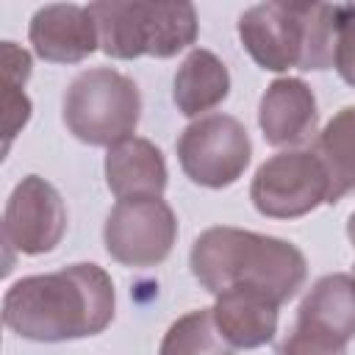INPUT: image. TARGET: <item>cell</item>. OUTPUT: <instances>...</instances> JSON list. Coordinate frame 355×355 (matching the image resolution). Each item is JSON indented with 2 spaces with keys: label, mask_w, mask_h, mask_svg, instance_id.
<instances>
[{
  "label": "cell",
  "mask_w": 355,
  "mask_h": 355,
  "mask_svg": "<svg viewBox=\"0 0 355 355\" xmlns=\"http://www.w3.org/2000/svg\"><path fill=\"white\" fill-rule=\"evenodd\" d=\"M230 94L227 67L205 47H194L175 72L172 100L183 116H202Z\"/></svg>",
  "instance_id": "obj_15"
},
{
  "label": "cell",
  "mask_w": 355,
  "mask_h": 355,
  "mask_svg": "<svg viewBox=\"0 0 355 355\" xmlns=\"http://www.w3.org/2000/svg\"><path fill=\"white\" fill-rule=\"evenodd\" d=\"M250 200L272 219L305 216L327 202V172L313 150H283L255 169Z\"/></svg>",
  "instance_id": "obj_7"
},
{
  "label": "cell",
  "mask_w": 355,
  "mask_h": 355,
  "mask_svg": "<svg viewBox=\"0 0 355 355\" xmlns=\"http://www.w3.org/2000/svg\"><path fill=\"white\" fill-rule=\"evenodd\" d=\"M338 6L258 3L239 17V39L252 61L269 72L333 67Z\"/></svg>",
  "instance_id": "obj_3"
},
{
  "label": "cell",
  "mask_w": 355,
  "mask_h": 355,
  "mask_svg": "<svg viewBox=\"0 0 355 355\" xmlns=\"http://www.w3.org/2000/svg\"><path fill=\"white\" fill-rule=\"evenodd\" d=\"M252 155L247 128L230 114H205L178 139V161L186 178L205 189L236 183Z\"/></svg>",
  "instance_id": "obj_6"
},
{
  "label": "cell",
  "mask_w": 355,
  "mask_h": 355,
  "mask_svg": "<svg viewBox=\"0 0 355 355\" xmlns=\"http://www.w3.org/2000/svg\"><path fill=\"white\" fill-rule=\"evenodd\" d=\"M67 233V205L53 183L39 175L22 178L6 200L3 244L19 255H42L61 244Z\"/></svg>",
  "instance_id": "obj_9"
},
{
  "label": "cell",
  "mask_w": 355,
  "mask_h": 355,
  "mask_svg": "<svg viewBox=\"0 0 355 355\" xmlns=\"http://www.w3.org/2000/svg\"><path fill=\"white\" fill-rule=\"evenodd\" d=\"M236 349L225 341L214 322L211 308L191 311L169 324L158 355H233Z\"/></svg>",
  "instance_id": "obj_18"
},
{
  "label": "cell",
  "mask_w": 355,
  "mask_h": 355,
  "mask_svg": "<svg viewBox=\"0 0 355 355\" xmlns=\"http://www.w3.org/2000/svg\"><path fill=\"white\" fill-rule=\"evenodd\" d=\"M313 153L327 172V202L355 191V105H344L316 136Z\"/></svg>",
  "instance_id": "obj_16"
},
{
  "label": "cell",
  "mask_w": 355,
  "mask_h": 355,
  "mask_svg": "<svg viewBox=\"0 0 355 355\" xmlns=\"http://www.w3.org/2000/svg\"><path fill=\"white\" fill-rule=\"evenodd\" d=\"M61 116L78 141L92 147H114L133 136L141 116V94L128 75L108 67H94L69 80Z\"/></svg>",
  "instance_id": "obj_5"
},
{
  "label": "cell",
  "mask_w": 355,
  "mask_h": 355,
  "mask_svg": "<svg viewBox=\"0 0 355 355\" xmlns=\"http://www.w3.org/2000/svg\"><path fill=\"white\" fill-rule=\"evenodd\" d=\"M178 239V219L166 200H119L105 216V252L122 266L147 269L161 263Z\"/></svg>",
  "instance_id": "obj_8"
},
{
  "label": "cell",
  "mask_w": 355,
  "mask_h": 355,
  "mask_svg": "<svg viewBox=\"0 0 355 355\" xmlns=\"http://www.w3.org/2000/svg\"><path fill=\"white\" fill-rule=\"evenodd\" d=\"M0 72H3V133H6L3 153H8L14 136L31 119V100L22 89L31 75V55L14 42H3Z\"/></svg>",
  "instance_id": "obj_17"
},
{
  "label": "cell",
  "mask_w": 355,
  "mask_h": 355,
  "mask_svg": "<svg viewBox=\"0 0 355 355\" xmlns=\"http://www.w3.org/2000/svg\"><path fill=\"white\" fill-rule=\"evenodd\" d=\"M116 308L108 272L97 263H72L58 272L17 280L3 294V322L28 341H75L103 333Z\"/></svg>",
  "instance_id": "obj_1"
},
{
  "label": "cell",
  "mask_w": 355,
  "mask_h": 355,
  "mask_svg": "<svg viewBox=\"0 0 355 355\" xmlns=\"http://www.w3.org/2000/svg\"><path fill=\"white\" fill-rule=\"evenodd\" d=\"M28 39L33 53L53 64H78L100 47L97 22L89 6L75 3H55L39 8L31 17Z\"/></svg>",
  "instance_id": "obj_10"
},
{
  "label": "cell",
  "mask_w": 355,
  "mask_h": 355,
  "mask_svg": "<svg viewBox=\"0 0 355 355\" xmlns=\"http://www.w3.org/2000/svg\"><path fill=\"white\" fill-rule=\"evenodd\" d=\"M89 11L97 22L100 50L111 58H169L197 39V11L191 3L105 0L92 3Z\"/></svg>",
  "instance_id": "obj_4"
},
{
  "label": "cell",
  "mask_w": 355,
  "mask_h": 355,
  "mask_svg": "<svg viewBox=\"0 0 355 355\" xmlns=\"http://www.w3.org/2000/svg\"><path fill=\"white\" fill-rule=\"evenodd\" d=\"M352 277H355V275H352Z\"/></svg>",
  "instance_id": "obj_22"
},
{
  "label": "cell",
  "mask_w": 355,
  "mask_h": 355,
  "mask_svg": "<svg viewBox=\"0 0 355 355\" xmlns=\"http://www.w3.org/2000/svg\"><path fill=\"white\" fill-rule=\"evenodd\" d=\"M280 302L252 288H227L216 294L214 322L233 349H255L275 338Z\"/></svg>",
  "instance_id": "obj_13"
},
{
  "label": "cell",
  "mask_w": 355,
  "mask_h": 355,
  "mask_svg": "<svg viewBox=\"0 0 355 355\" xmlns=\"http://www.w3.org/2000/svg\"><path fill=\"white\" fill-rule=\"evenodd\" d=\"M347 236H349V241H352V247H355V211H352L349 219H347Z\"/></svg>",
  "instance_id": "obj_21"
},
{
  "label": "cell",
  "mask_w": 355,
  "mask_h": 355,
  "mask_svg": "<svg viewBox=\"0 0 355 355\" xmlns=\"http://www.w3.org/2000/svg\"><path fill=\"white\" fill-rule=\"evenodd\" d=\"M277 355H347V347H338L327 338H319L313 333L291 327V333L283 338Z\"/></svg>",
  "instance_id": "obj_20"
},
{
  "label": "cell",
  "mask_w": 355,
  "mask_h": 355,
  "mask_svg": "<svg viewBox=\"0 0 355 355\" xmlns=\"http://www.w3.org/2000/svg\"><path fill=\"white\" fill-rule=\"evenodd\" d=\"M191 275L214 297L227 288H252L280 305L288 302L308 277V261L286 239L241 227H208L189 252Z\"/></svg>",
  "instance_id": "obj_2"
},
{
  "label": "cell",
  "mask_w": 355,
  "mask_h": 355,
  "mask_svg": "<svg viewBox=\"0 0 355 355\" xmlns=\"http://www.w3.org/2000/svg\"><path fill=\"white\" fill-rule=\"evenodd\" d=\"M294 327L347 347L355 338V277L324 275L302 297Z\"/></svg>",
  "instance_id": "obj_12"
},
{
  "label": "cell",
  "mask_w": 355,
  "mask_h": 355,
  "mask_svg": "<svg viewBox=\"0 0 355 355\" xmlns=\"http://www.w3.org/2000/svg\"><path fill=\"white\" fill-rule=\"evenodd\" d=\"M333 67L355 89V6H338V33H336Z\"/></svg>",
  "instance_id": "obj_19"
},
{
  "label": "cell",
  "mask_w": 355,
  "mask_h": 355,
  "mask_svg": "<svg viewBox=\"0 0 355 355\" xmlns=\"http://www.w3.org/2000/svg\"><path fill=\"white\" fill-rule=\"evenodd\" d=\"M105 183L116 200L161 197L166 189V161L141 136H130L105 153Z\"/></svg>",
  "instance_id": "obj_14"
},
{
  "label": "cell",
  "mask_w": 355,
  "mask_h": 355,
  "mask_svg": "<svg viewBox=\"0 0 355 355\" xmlns=\"http://www.w3.org/2000/svg\"><path fill=\"white\" fill-rule=\"evenodd\" d=\"M258 125L272 147H294L313 139L319 108L313 89L300 78H277L266 86L258 105Z\"/></svg>",
  "instance_id": "obj_11"
}]
</instances>
